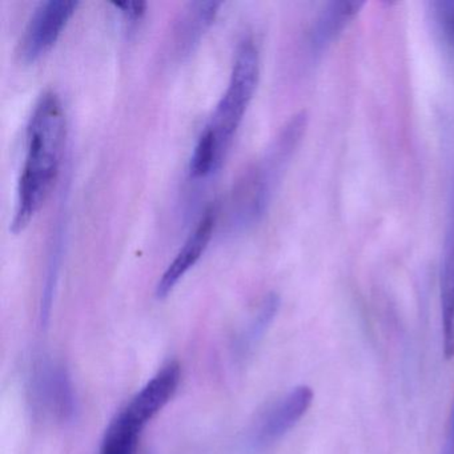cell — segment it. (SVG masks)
Returning <instances> with one entry per match:
<instances>
[{"label":"cell","mask_w":454,"mask_h":454,"mask_svg":"<svg viewBox=\"0 0 454 454\" xmlns=\"http://www.w3.org/2000/svg\"><path fill=\"white\" fill-rule=\"evenodd\" d=\"M65 140V108L55 92H44L28 121L27 148L18 183L12 232H23L49 198L59 174Z\"/></svg>","instance_id":"6da1fadb"},{"label":"cell","mask_w":454,"mask_h":454,"mask_svg":"<svg viewBox=\"0 0 454 454\" xmlns=\"http://www.w3.org/2000/svg\"><path fill=\"white\" fill-rule=\"evenodd\" d=\"M259 76V50L252 39H244L236 50L227 90L193 148L190 161V175L193 179H204L215 174L224 163L256 91Z\"/></svg>","instance_id":"7a4b0ae2"},{"label":"cell","mask_w":454,"mask_h":454,"mask_svg":"<svg viewBox=\"0 0 454 454\" xmlns=\"http://www.w3.org/2000/svg\"><path fill=\"white\" fill-rule=\"evenodd\" d=\"M307 124V114L299 113L292 116L264 155L244 174L233 191L231 201L233 227L247 230L264 217L276 188L301 143Z\"/></svg>","instance_id":"3957f363"},{"label":"cell","mask_w":454,"mask_h":454,"mask_svg":"<svg viewBox=\"0 0 454 454\" xmlns=\"http://www.w3.org/2000/svg\"><path fill=\"white\" fill-rule=\"evenodd\" d=\"M78 6L74 0H49L34 10L20 42L23 62H38L55 46Z\"/></svg>","instance_id":"277c9868"},{"label":"cell","mask_w":454,"mask_h":454,"mask_svg":"<svg viewBox=\"0 0 454 454\" xmlns=\"http://www.w3.org/2000/svg\"><path fill=\"white\" fill-rule=\"evenodd\" d=\"M313 397L312 387L308 385H299L286 393L257 422L252 434V445L264 449L281 440L307 414Z\"/></svg>","instance_id":"5b68a950"},{"label":"cell","mask_w":454,"mask_h":454,"mask_svg":"<svg viewBox=\"0 0 454 454\" xmlns=\"http://www.w3.org/2000/svg\"><path fill=\"white\" fill-rule=\"evenodd\" d=\"M216 217V209L215 208H209L204 212L195 230L183 244L179 254L175 256L174 262L161 275L155 291L159 300L166 299L174 291L179 281L187 275L188 270L203 256L204 252L208 248V244L211 243L212 236H214Z\"/></svg>","instance_id":"8992f818"},{"label":"cell","mask_w":454,"mask_h":454,"mask_svg":"<svg viewBox=\"0 0 454 454\" xmlns=\"http://www.w3.org/2000/svg\"><path fill=\"white\" fill-rule=\"evenodd\" d=\"M34 390L39 403L59 421H67L74 416L75 395L67 369L62 364H39L34 376Z\"/></svg>","instance_id":"52a82bcc"},{"label":"cell","mask_w":454,"mask_h":454,"mask_svg":"<svg viewBox=\"0 0 454 454\" xmlns=\"http://www.w3.org/2000/svg\"><path fill=\"white\" fill-rule=\"evenodd\" d=\"M180 377L179 363L171 361L145 384L123 411L145 427L172 400L179 387Z\"/></svg>","instance_id":"ba28073f"},{"label":"cell","mask_w":454,"mask_h":454,"mask_svg":"<svg viewBox=\"0 0 454 454\" xmlns=\"http://www.w3.org/2000/svg\"><path fill=\"white\" fill-rule=\"evenodd\" d=\"M363 7L364 2L358 0H339L326 4L308 31L307 46L310 57L323 55L360 14Z\"/></svg>","instance_id":"9c48e42d"},{"label":"cell","mask_w":454,"mask_h":454,"mask_svg":"<svg viewBox=\"0 0 454 454\" xmlns=\"http://www.w3.org/2000/svg\"><path fill=\"white\" fill-rule=\"evenodd\" d=\"M220 7V2H192L183 10L172 34V50L179 59H184L195 51L214 25Z\"/></svg>","instance_id":"30bf717a"},{"label":"cell","mask_w":454,"mask_h":454,"mask_svg":"<svg viewBox=\"0 0 454 454\" xmlns=\"http://www.w3.org/2000/svg\"><path fill=\"white\" fill-rule=\"evenodd\" d=\"M441 315H442L443 355L454 356V203L446 231L441 268Z\"/></svg>","instance_id":"8fae6325"},{"label":"cell","mask_w":454,"mask_h":454,"mask_svg":"<svg viewBox=\"0 0 454 454\" xmlns=\"http://www.w3.org/2000/svg\"><path fill=\"white\" fill-rule=\"evenodd\" d=\"M142 430L126 411H121L106 430L100 454H137Z\"/></svg>","instance_id":"7c38bea8"},{"label":"cell","mask_w":454,"mask_h":454,"mask_svg":"<svg viewBox=\"0 0 454 454\" xmlns=\"http://www.w3.org/2000/svg\"><path fill=\"white\" fill-rule=\"evenodd\" d=\"M280 308V297L276 294H270L264 297L256 315L249 321L243 333L239 336L236 350L240 357H246L248 353L254 352V348L264 339V334L270 329V324L278 315Z\"/></svg>","instance_id":"4fadbf2b"},{"label":"cell","mask_w":454,"mask_h":454,"mask_svg":"<svg viewBox=\"0 0 454 454\" xmlns=\"http://www.w3.org/2000/svg\"><path fill=\"white\" fill-rule=\"evenodd\" d=\"M435 17L448 41L454 47V0L434 4Z\"/></svg>","instance_id":"5bb4252c"},{"label":"cell","mask_w":454,"mask_h":454,"mask_svg":"<svg viewBox=\"0 0 454 454\" xmlns=\"http://www.w3.org/2000/svg\"><path fill=\"white\" fill-rule=\"evenodd\" d=\"M116 10H119L124 20L131 25H137L143 20L145 14L147 4L145 2H123V4H113Z\"/></svg>","instance_id":"9a60e30c"},{"label":"cell","mask_w":454,"mask_h":454,"mask_svg":"<svg viewBox=\"0 0 454 454\" xmlns=\"http://www.w3.org/2000/svg\"><path fill=\"white\" fill-rule=\"evenodd\" d=\"M441 454H454V403L449 416L448 427H446L445 441H443Z\"/></svg>","instance_id":"2e32d148"}]
</instances>
